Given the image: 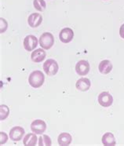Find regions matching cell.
<instances>
[{
	"mask_svg": "<svg viewBox=\"0 0 124 146\" xmlns=\"http://www.w3.org/2000/svg\"><path fill=\"white\" fill-rule=\"evenodd\" d=\"M74 38V32L73 30L70 28H64L60 30L59 33V39L61 42L64 44L69 43L72 41Z\"/></svg>",
	"mask_w": 124,
	"mask_h": 146,
	"instance_id": "cell-5",
	"label": "cell"
},
{
	"mask_svg": "<svg viewBox=\"0 0 124 146\" xmlns=\"http://www.w3.org/2000/svg\"><path fill=\"white\" fill-rule=\"evenodd\" d=\"M72 141V137L70 133H67V132L60 133L57 137V142L60 146L70 145Z\"/></svg>",
	"mask_w": 124,
	"mask_h": 146,
	"instance_id": "cell-13",
	"label": "cell"
},
{
	"mask_svg": "<svg viewBox=\"0 0 124 146\" xmlns=\"http://www.w3.org/2000/svg\"><path fill=\"white\" fill-rule=\"evenodd\" d=\"M105 1H106V0H105Z\"/></svg>",
	"mask_w": 124,
	"mask_h": 146,
	"instance_id": "cell-23",
	"label": "cell"
},
{
	"mask_svg": "<svg viewBox=\"0 0 124 146\" xmlns=\"http://www.w3.org/2000/svg\"><path fill=\"white\" fill-rule=\"evenodd\" d=\"M90 63L86 60H80L78 61L76 65V72L79 76H86L90 72Z\"/></svg>",
	"mask_w": 124,
	"mask_h": 146,
	"instance_id": "cell-7",
	"label": "cell"
},
{
	"mask_svg": "<svg viewBox=\"0 0 124 146\" xmlns=\"http://www.w3.org/2000/svg\"><path fill=\"white\" fill-rule=\"evenodd\" d=\"M38 43L44 50H50L54 44V37L50 32H44L39 37Z\"/></svg>",
	"mask_w": 124,
	"mask_h": 146,
	"instance_id": "cell-2",
	"label": "cell"
},
{
	"mask_svg": "<svg viewBox=\"0 0 124 146\" xmlns=\"http://www.w3.org/2000/svg\"><path fill=\"white\" fill-rule=\"evenodd\" d=\"M90 86H91V83H90V80L87 78H84V77L80 78V80H77L76 83V89L82 92H86L87 90H89Z\"/></svg>",
	"mask_w": 124,
	"mask_h": 146,
	"instance_id": "cell-12",
	"label": "cell"
},
{
	"mask_svg": "<svg viewBox=\"0 0 124 146\" xmlns=\"http://www.w3.org/2000/svg\"><path fill=\"white\" fill-rule=\"evenodd\" d=\"M38 42V39L35 35H29L24 38L23 46H24V48L25 49V50L30 52V51L34 50L35 48L37 47Z\"/></svg>",
	"mask_w": 124,
	"mask_h": 146,
	"instance_id": "cell-4",
	"label": "cell"
},
{
	"mask_svg": "<svg viewBox=\"0 0 124 146\" xmlns=\"http://www.w3.org/2000/svg\"><path fill=\"white\" fill-rule=\"evenodd\" d=\"M46 57V53L42 48L36 49L31 54V59L35 63H40L42 61H43Z\"/></svg>",
	"mask_w": 124,
	"mask_h": 146,
	"instance_id": "cell-11",
	"label": "cell"
},
{
	"mask_svg": "<svg viewBox=\"0 0 124 146\" xmlns=\"http://www.w3.org/2000/svg\"><path fill=\"white\" fill-rule=\"evenodd\" d=\"M38 145L39 146H51L52 145V141L50 137L46 134H43L42 136L38 137Z\"/></svg>",
	"mask_w": 124,
	"mask_h": 146,
	"instance_id": "cell-19",
	"label": "cell"
},
{
	"mask_svg": "<svg viewBox=\"0 0 124 146\" xmlns=\"http://www.w3.org/2000/svg\"><path fill=\"white\" fill-rule=\"evenodd\" d=\"M33 7L37 11L42 12L46 8V1L45 0H34L33 1Z\"/></svg>",
	"mask_w": 124,
	"mask_h": 146,
	"instance_id": "cell-17",
	"label": "cell"
},
{
	"mask_svg": "<svg viewBox=\"0 0 124 146\" xmlns=\"http://www.w3.org/2000/svg\"><path fill=\"white\" fill-rule=\"evenodd\" d=\"M59 65L55 60L54 59H48L43 64V70L45 73L49 76H55L58 72Z\"/></svg>",
	"mask_w": 124,
	"mask_h": 146,
	"instance_id": "cell-3",
	"label": "cell"
},
{
	"mask_svg": "<svg viewBox=\"0 0 124 146\" xmlns=\"http://www.w3.org/2000/svg\"><path fill=\"white\" fill-rule=\"evenodd\" d=\"M10 138L13 141H19L23 138V136L25 135V129L22 127L16 126L13 127L10 131Z\"/></svg>",
	"mask_w": 124,
	"mask_h": 146,
	"instance_id": "cell-9",
	"label": "cell"
},
{
	"mask_svg": "<svg viewBox=\"0 0 124 146\" xmlns=\"http://www.w3.org/2000/svg\"><path fill=\"white\" fill-rule=\"evenodd\" d=\"M119 35L121 38L124 39V24L121 25L120 29H119Z\"/></svg>",
	"mask_w": 124,
	"mask_h": 146,
	"instance_id": "cell-22",
	"label": "cell"
},
{
	"mask_svg": "<svg viewBox=\"0 0 124 146\" xmlns=\"http://www.w3.org/2000/svg\"><path fill=\"white\" fill-rule=\"evenodd\" d=\"M8 141V135L5 132H0V145H3Z\"/></svg>",
	"mask_w": 124,
	"mask_h": 146,
	"instance_id": "cell-21",
	"label": "cell"
},
{
	"mask_svg": "<svg viewBox=\"0 0 124 146\" xmlns=\"http://www.w3.org/2000/svg\"><path fill=\"white\" fill-rule=\"evenodd\" d=\"M37 140H38V137L36 136V133L32 132V133L26 134L23 139V143H24V145L25 146H35L37 144Z\"/></svg>",
	"mask_w": 124,
	"mask_h": 146,
	"instance_id": "cell-16",
	"label": "cell"
},
{
	"mask_svg": "<svg viewBox=\"0 0 124 146\" xmlns=\"http://www.w3.org/2000/svg\"><path fill=\"white\" fill-rule=\"evenodd\" d=\"M31 130L33 133L42 135L46 130V124L42 119H35L31 123Z\"/></svg>",
	"mask_w": 124,
	"mask_h": 146,
	"instance_id": "cell-8",
	"label": "cell"
},
{
	"mask_svg": "<svg viewBox=\"0 0 124 146\" xmlns=\"http://www.w3.org/2000/svg\"><path fill=\"white\" fill-rule=\"evenodd\" d=\"M10 108L6 105H0V120L3 121L7 119L10 115Z\"/></svg>",
	"mask_w": 124,
	"mask_h": 146,
	"instance_id": "cell-18",
	"label": "cell"
},
{
	"mask_svg": "<svg viewBox=\"0 0 124 146\" xmlns=\"http://www.w3.org/2000/svg\"><path fill=\"white\" fill-rule=\"evenodd\" d=\"M97 100H98L99 105L102 107H105V108L110 107L113 103V97L111 96V94L106 91L101 93L98 95Z\"/></svg>",
	"mask_w": 124,
	"mask_h": 146,
	"instance_id": "cell-6",
	"label": "cell"
},
{
	"mask_svg": "<svg viewBox=\"0 0 124 146\" xmlns=\"http://www.w3.org/2000/svg\"><path fill=\"white\" fill-rule=\"evenodd\" d=\"M42 22V17L40 13H33L30 14L28 18V24L31 28H38Z\"/></svg>",
	"mask_w": 124,
	"mask_h": 146,
	"instance_id": "cell-10",
	"label": "cell"
},
{
	"mask_svg": "<svg viewBox=\"0 0 124 146\" xmlns=\"http://www.w3.org/2000/svg\"><path fill=\"white\" fill-rule=\"evenodd\" d=\"M7 28H8V23L6 20L0 17V33H3L7 31Z\"/></svg>",
	"mask_w": 124,
	"mask_h": 146,
	"instance_id": "cell-20",
	"label": "cell"
},
{
	"mask_svg": "<svg viewBox=\"0 0 124 146\" xmlns=\"http://www.w3.org/2000/svg\"><path fill=\"white\" fill-rule=\"evenodd\" d=\"M102 144L104 146H115L116 145V141L113 133L107 132L102 136Z\"/></svg>",
	"mask_w": 124,
	"mask_h": 146,
	"instance_id": "cell-15",
	"label": "cell"
},
{
	"mask_svg": "<svg viewBox=\"0 0 124 146\" xmlns=\"http://www.w3.org/2000/svg\"><path fill=\"white\" fill-rule=\"evenodd\" d=\"M99 72L103 75H107L110 73L112 70V64L109 60H101L98 65Z\"/></svg>",
	"mask_w": 124,
	"mask_h": 146,
	"instance_id": "cell-14",
	"label": "cell"
},
{
	"mask_svg": "<svg viewBox=\"0 0 124 146\" xmlns=\"http://www.w3.org/2000/svg\"><path fill=\"white\" fill-rule=\"evenodd\" d=\"M45 82V76L39 70L33 71L29 76V85L32 88H39L41 87Z\"/></svg>",
	"mask_w": 124,
	"mask_h": 146,
	"instance_id": "cell-1",
	"label": "cell"
}]
</instances>
